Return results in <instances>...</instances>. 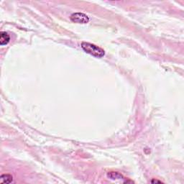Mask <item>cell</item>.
Masks as SVG:
<instances>
[{"label":"cell","mask_w":184,"mask_h":184,"mask_svg":"<svg viewBox=\"0 0 184 184\" xmlns=\"http://www.w3.org/2000/svg\"><path fill=\"white\" fill-rule=\"evenodd\" d=\"M13 178L9 174H4L0 177V183H10L12 182Z\"/></svg>","instance_id":"5b68a950"},{"label":"cell","mask_w":184,"mask_h":184,"mask_svg":"<svg viewBox=\"0 0 184 184\" xmlns=\"http://www.w3.org/2000/svg\"><path fill=\"white\" fill-rule=\"evenodd\" d=\"M81 47L87 53L90 54L92 56L98 58H102L105 55L104 50L102 48L89 42H83L81 43Z\"/></svg>","instance_id":"6da1fadb"},{"label":"cell","mask_w":184,"mask_h":184,"mask_svg":"<svg viewBox=\"0 0 184 184\" xmlns=\"http://www.w3.org/2000/svg\"><path fill=\"white\" fill-rule=\"evenodd\" d=\"M152 183H161L160 181H159V180H152Z\"/></svg>","instance_id":"8992f818"},{"label":"cell","mask_w":184,"mask_h":184,"mask_svg":"<svg viewBox=\"0 0 184 184\" xmlns=\"http://www.w3.org/2000/svg\"><path fill=\"white\" fill-rule=\"evenodd\" d=\"M107 177L111 180H121L124 178L121 174L117 172H110L107 173Z\"/></svg>","instance_id":"277c9868"},{"label":"cell","mask_w":184,"mask_h":184,"mask_svg":"<svg viewBox=\"0 0 184 184\" xmlns=\"http://www.w3.org/2000/svg\"><path fill=\"white\" fill-rule=\"evenodd\" d=\"M10 40V37L6 32H1L0 33V45H6Z\"/></svg>","instance_id":"3957f363"},{"label":"cell","mask_w":184,"mask_h":184,"mask_svg":"<svg viewBox=\"0 0 184 184\" xmlns=\"http://www.w3.org/2000/svg\"><path fill=\"white\" fill-rule=\"evenodd\" d=\"M70 19L73 22L78 24H86L89 21V17L86 14L81 12L73 13L70 15Z\"/></svg>","instance_id":"7a4b0ae2"}]
</instances>
